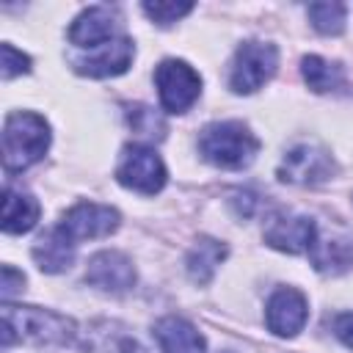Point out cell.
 Returning <instances> with one entry per match:
<instances>
[{"label": "cell", "mask_w": 353, "mask_h": 353, "mask_svg": "<svg viewBox=\"0 0 353 353\" xmlns=\"http://www.w3.org/2000/svg\"><path fill=\"white\" fill-rule=\"evenodd\" d=\"M331 328H334V336H336L345 347L353 350V312H342V314H336L334 323H331Z\"/></svg>", "instance_id": "25"}, {"label": "cell", "mask_w": 353, "mask_h": 353, "mask_svg": "<svg viewBox=\"0 0 353 353\" xmlns=\"http://www.w3.org/2000/svg\"><path fill=\"white\" fill-rule=\"evenodd\" d=\"M154 339L160 345V353H207L199 328L176 314H168L154 323Z\"/></svg>", "instance_id": "15"}, {"label": "cell", "mask_w": 353, "mask_h": 353, "mask_svg": "<svg viewBox=\"0 0 353 353\" xmlns=\"http://www.w3.org/2000/svg\"><path fill=\"white\" fill-rule=\"evenodd\" d=\"M279 66V50L270 41H243L229 69V88L234 94H254L262 88Z\"/></svg>", "instance_id": "4"}, {"label": "cell", "mask_w": 353, "mask_h": 353, "mask_svg": "<svg viewBox=\"0 0 353 353\" xmlns=\"http://www.w3.org/2000/svg\"><path fill=\"white\" fill-rule=\"evenodd\" d=\"M309 262L317 273L339 276L353 268V234L336 223L317 226L314 243L309 248Z\"/></svg>", "instance_id": "8"}, {"label": "cell", "mask_w": 353, "mask_h": 353, "mask_svg": "<svg viewBox=\"0 0 353 353\" xmlns=\"http://www.w3.org/2000/svg\"><path fill=\"white\" fill-rule=\"evenodd\" d=\"M22 284H25L22 270H14L11 265H3V270H0V295H3L6 303H8V298H14L22 290Z\"/></svg>", "instance_id": "24"}, {"label": "cell", "mask_w": 353, "mask_h": 353, "mask_svg": "<svg viewBox=\"0 0 353 353\" xmlns=\"http://www.w3.org/2000/svg\"><path fill=\"white\" fill-rule=\"evenodd\" d=\"M154 83H157L160 102L168 113H185L201 94L199 72L190 63L176 58H168L154 69Z\"/></svg>", "instance_id": "6"}, {"label": "cell", "mask_w": 353, "mask_h": 353, "mask_svg": "<svg viewBox=\"0 0 353 353\" xmlns=\"http://www.w3.org/2000/svg\"><path fill=\"white\" fill-rule=\"evenodd\" d=\"M85 281L102 292L110 295H121L127 290H132L135 284V268L132 259L121 251H97L88 259L85 268Z\"/></svg>", "instance_id": "11"}, {"label": "cell", "mask_w": 353, "mask_h": 353, "mask_svg": "<svg viewBox=\"0 0 353 353\" xmlns=\"http://www.w3.org/2000/svg\"><path fill=\"white\" fill-rule=\"evenodd\" d=\"M132 55H135V44L127 36H116L88 50V55L74 58V72L88 74V77H116L130 69Z\"/></svg>", "instance_id": "13"}, {"label": "cell", "mask_w": 353, "mask_h": 353, "mask_svg": "<svg viewBox=\"0 0 353 353\" xmlns=\"http://www.w3.org/2000/svg\"><path fill=\"white\" fill-rule=\"evenodd\" d=\"M50 149V124L44 116L17 110L3 124V165L6 171H25L39 163Z\"/></svg>", "instance_id": "2"}, {"label": "cell", "mask_w": 353, "mask_h": 353, "mask_svg": "<svg viewBox=\"0 0 353 353\" xmlns=\"http://www.w3.org/2000/svg\"><path fill=\"white\" fill-rule=\"evenodd\" d=\"M229 248L226 243L215 240V237H199L190 251H188V259H185V268H188V276L190 281L196 284H210V279L215 276L218 265L226 259Z\"/></svg>", "instance_id": "18"}, {"label": "cell", "mask_w": 353, "mask_h": 353, "mask_svg": "<svg viewBox=\"0 0 353 353\" xmlns=\"http://www.w3.org/2000/svg\"><path fill=\"white\" fill-rule=\"evenodd\" d=\"M317 234V221L309 215L273 212L265 223V243L284 254H309Z\"/></svg>", "instance_id": "9"}, {"label": "cell", "mask_w": 353, "mask_h": 353, "mask_svg": "<svg viewBox=\"0 0 353 353\" xmlns=\"http://www.w3.org/2000/svg\"><path fill=\"white\" fill-rule=\"evenodd\" d=\"M39 212H41V207L28 190H17V188L6 185V190H3V232H8V234L30 232L39 221Z\"/></svg>", "instance_id": "17"}, {"label": "cell", "mask_w": 353, "mask_h": 353, "mask_svg": "<svg viewBox=\"0 0 353 353\" xmlns=\"http://www.w3.org/2000/svg\"><path fill=\"white\" fill-rule=\"evenodd\" d=\"M74 245H77V243H72V240L63 234L61 226H52V229H47V232L36 240V245H33L30 254H33L39 270H44V273H63V270H69V265L74 262Z\"/></svg>", "instance_id": "16"}, {"label": "cell", "mask_w": 353, "mask_h": 353, "mask_svg": "<svg viewBox=\"0 0 353 353\" xmlns=\"http://www.w3.org/2000/svg\"><path fill=\"white\" fill-rule=\"evenodd\" d=\"M63 234L77 243V240H91V237H108L110 232L119 229V212L108 204H94V201H80L72 210L63 212L61 223Z\"/></svg>", "instance_id": "10"}, {"label": "cell", "mask_w": 353, "mask_h": 353, "mask_svg": "<svg viewBox=\"0 0 353 353\" xmlns=\"http://www.w3.org/2000/svg\"><path fill=\"white\" fill-rule=\"evenodd\" d=\"M74 323L58 312L39 306H11L3 303V345L30 342V345H69L74 339Z\"/></svg>", "instance_id": "1"}, {"label": "cell", "mask_w": 353, "mask_h": 353, "mask_svg": "<svg viewBox=\"0 0 353 353\" xmlns=\"http://www.w3.org/2000/svg\"><path fill=\"white\" fill-rule=\"evenodd\" d=\"M116 179L130 190L154 196L157 190H163V185L168 179V171H165V163L160 160V154L152 146L130 143V146H124V152L119 157Z\"/></svg>", "instance_id": "5"}, {"label": "cell", "mask_w": 353, "mask_h": 353, "mask_svg": "<svg viewBox=\"0 0 353 353\" xmlns=\"http://www.w3.org/2000/svg\"><path fill=\"white\" fill-rule=\"evenodd\" d=\"M127 121L143 138H163V132H165L163 119L152 108H146V105H132L130 113H127Z\"/></svg>", "instance_id": "21"}, {"label": "cell", "mask_w": 353, "mask_h": 353, "mask_svg": "<svg viewBox=\"0 0 353 353\" xmlns=\"http://www.w3.org/2000/svg\"><path fill=\"white\" fill-rule=\"evenodd\" d=\"M141 8H143V14H146L152 22H157V25H171V22H176V19H182L185 14H190V11H193V3L154 0V3H143Z\"/></svg>", "instance_id": "22"}, {"label": "cell", "mask_w": 353, "mask_h": 353, "mask_svg": "<svg viewBox=\"0 0 353 353\" xmlns=\"http://www.w3.org/2000/svg\"><path fill=\"white\" fill-rule=\"evenodd\" d=\"M301 72H303L306 85L314 94H328V91H339V88L347 85L345 69L339 63H331V61L320 58V55H306L301 61Z\"/></svg>", "instance_id": "19"}, {"label": "cell", "mask_w": 353, "mask_h": 353, "mask_svg": "<svg viewBox=\"0 0 353 353\" xmlns=\"http://www.w3.org/2000/svg\"><path fill=\"white\" fill-rule=\"evenodd\" d=\"M119 11L110 8V6H91L85 11H80L74 17V22L69 25V41L77 44V47H85V50H94L110 39H116V30H119Z\"/></svg>", "instance_id": "14"}, {"label": "cell", "mask_w": 353, "mask_h": 353, "mask_svg": "<svg viewBox=\"0 0 353 353\" xmlns=\"http://www.w3.org/2000/svg\"><path fill=\"white\" fill-rule=\"evenodd\" d=\"M259 152V138L243 121H215L199 132V154L218 168H245Z\"/></svg>", "instance_id": "3"}, {"label": "cell", "mask_w": 353, "mask_h": 353, "mask_svg": "<svg viewBox=\"0 0 353 353\" xmlns=\"http://www.w3.org/2000/svg\"><path fill=\"white\" fill-rule=\"evenodd\" d=\"M309 317L306 295L295 287H279L268 298L265 306V323L276 336H295Z\"/></svg>", "instance_id": "12"}, {"label": "cell", "mask_w": 353, "mask_h": 353, "mask_svg": "<svg viewBox=\"0 0 353 353\" xmlns=\"http://www.w3.org/2000/svg\"><path fill=\"white\" fill-rule=\"evenodd\" d=\"M0 74H3V80H11V77H17V74H25V72H30V58L22 52V50H17L14 44H3L0 47Z\"/></svg>", "instance_id": "23"}, {"label": "cell", "mask_w": 353, "mask_h": 353, "mask_svg": "<svg viewBox=\"0 0 353 353\" xmlns=\"http://www.w3.org/2000/svg\"><path fill=\"white\" fill-rule=\"evenodd\" d=\"M336 171L331 152L320 143H298L279 163V179L290 185H320L328 182Z\"/></svg>", "instance_id": "7"}, {"label": "cell", "mask_w": 353, "mask_h": 353, "mask_svg": "<svg viewBox=\"0 0 353 353\" xmlns=\"http://www.w3.org/2000/svg\"><path fill=\"white\" fill-rule=\"evenodd\" d=\"M345 6L342 3H312L309 6V19L314 25V30L325 33V36H336L345 30Z\"/></svg>", "instance_id": "20"}]
</instances>
